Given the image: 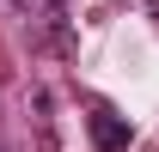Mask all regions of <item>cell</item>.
<instances>
[{
	"label": "cell",
	"instance_id": "cell-2",
	"mask_svg": "<svg viewBox=\"0 0 159 152\" xmlns=\"http://www.w3.org/2000/svg\"><path fill=\"white\" fill-rule=\"evenodd\" d=\"M147 6H153V24H159V0H147Z\"/></svg>",
	"mask_w": 159,
	"mask_h": 152
},
{
	"label": "cell",
	"instance_id": "cell-1",
	"mask_svg": "<svg viewBox=\"0 0 159 152\" xmlns=\"http://www.w3.org/2000/svg\"><path fill=\"white\" fill-rule=\"evenodd\" d=\"M86 128H92V146H98V152H129V140H135V128H129L116 110H92Z\"/></svg>",
	"mask_w": 159,
	"mask_h": 152
}]
</instances>
